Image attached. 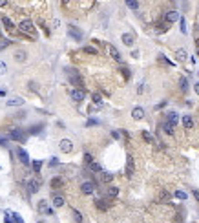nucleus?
<instances>
[{
  "mask_svg": "<svg viewBox=\"0 0 199 223\" xmlns=\"http://www.w3.org/2000/svg\"><path fill=\"white\" fill-rule=\"evenodd\" d=\"M9 139L18 141V143H24V141H26V133L22 132L20 128H15V130H11V133H9Z\"/></svg>",
  "mask_w": 199,
  "mask_h": 223,
  "instance_id": "f257e3e1",
  "label": "nucleus"
},
{
  "mask_svg": "<svg viewBox=\"0 0 199 223\" xmlns=\"http://www.w3.org/2000/svg\"><path fill=\"white\" fill-rule=\"evenodd\" d=\"M18 28H20V31H24V33H28V35H31L33 33V29H35V26H33V22L31 20H22L20 24H18Z\"/></svg>",
  "mask_w": 199,
  "mask_h": 223,
  "instance_id": "f03ea898",
  "label": "nucleus"
},
{
  "mask_svg": "<svg viewBox=\"0 0 199 223\" xmlns=\"http://www.w3.org/2000/svg\"><path fill=\"white\" fill-rule=\"evenodd\" d=\"M164 20L168 22V24H172V22L181 20V17H179V13L175 11V9H170V11H166V13H164Z\"/></svg>",
  "mask_w": 199,
  "mask_h": 223,
  "instance_id": "7ed1b4c3",
  "label": "nucleus"
},
{
  "mask_svg": "<svg viewBox=\"0 0 199 223\" xmlns=\"http://www.w3.org/2000/svg\"><path fill=\"white\" fill-rule=\"evenodd\" d=\"M59 146H60V152H64V154H70L73 150V143L70 139H60Z\"/></svg>",
  "mask_w": 199,
  "mask_h": 223,
  "instance_id": "20e7f679",
  "label": "nucleus"
},
{
  "mask_svg": "<svg viewBox=\"0 0 199 223\" xmlns=\"http://www.w3.org/2000/svg\"><path fill=\"white\" fill-rule=\"evenodd\" d=\"M80 190H82V194H93L95 192V183L93 181H84L82 185H80Z\"/></svg>",
  "mask_w": 199,
  "mask_h": 223,
  "instance_id": "39448f33",
  "label": "nucleus"
},
{
  "mask_svg": "<svg viewBox=\"0 0 199 223\" xmlns=\"http://www.w3.org/2000/svg\"><path fill=\"white\" fill-rule=\"evenodd\" d=\"M134 170H135L134 157H131V155H128V157H126V176H128V177H131V176H134Z\"/></svg>",
  "mask_w": 199,
  "mask_h": 223,
  "instance_id": "423d86ee",
  "label": "nucleus"
},
{
  "mask_svg": "<svg viewBox=\"0 0 199 223\" xmlns=\"http://www.w3.org/2000/svg\"><path fill=\"white\" fill-rule=\"evenodd\" d=\"M40 179H31L29 183H28V190H29V194H37L38 190H40Z\"/></svg>",
  "mask_w": 199,
  "mask_h": 223,
  "instance_id": "0eeeda50",
  "label": "nucleus"
},
{
  "mask_svg": "<svg viewBox=\"0 0 199 223\" xmlns=\"http://www.w3.org/2000/svg\"><path fill=\"white\" fill-rule=\"evenodd\" d=\"M106 50H108L110 57H112L113 60H121V53H119V50H117L115 46H112V44H106Z\"/></svg>",
  "mask_w": 199,
  "mask_h": 223,
  "instance_id": "6e6552de",
  "label": "nucleus"
},
{
  "mask_svg": "<svg viewBox=\"0 0 199 223\" xmlns=\"http://www.w3.org/2000/svg\"><path fill=\"white\" fill-rule=\"evenodd\" d=\"M17 154H18V159H20L22 165H29V155L24 148H17Z\"/></svg>",
  "mask_w": 199,
  "mask_h": 223,
  "instance_id": "1a4fd4ad",
  "label": "nucleus"
},
{
  "mask_svg": "<svg viewBox=\"0 0 199 223\" xmlns=\"http://www.w3.org/2000/svg\"><path fill=\"white\" fill-rule=\"evenodd\" d=\"M84 97H86V92H84V90H73V92H71V99H73L75 102H82Z\"/></svg>",
  "mask_w": 199,
  "mask_h": 223,
  "instance_id": "9d476101",
  "label": "nucleus"
},
{
  "mask_svg": "<svg viewBox=\"0 0 199 223\" xmlns=\"http://www.w3.org/2000/svg\"><path fill=\"white\" fill-rule=\"evenodd\" d=\"M131 117H134L135 121H141V119L144 117V110H143L141 106H135L134 110H131Z\"/></svg>",
  "mask_w": 199,
  "mask_h": 223,
  "instance_id": "9b49d317",
  "label": "nucleus"
},
{
  "mask_svg": "<svg viewBox=\"0 0 199 223\" xmlns=\"http://www.w3.org/2000/svg\"><path fill=\"white\" fill-rule=\"evenodd\" d=\"M110 205H112V203H110V199H97V201H95V207L99 210H108Z\"/></svg>",
  "mask_w": 199,
  "mask_h": 223,
  "instance_id": "f8f14e48",
  "label": "nucleus"
},
{
  "mask_svg": "<svg viewBox=\"0 0 199 223\" xmlns=\"http://www.w3.org/2000/svg\"><path fill=\"white\" fill-rule=\"evenodd\" d=\"M15 60H17V62H26V60H28V53H26L24 50H17V51H15Z\"/></svg>",
  "mask_w": 199,
  "mask_h": 223,
  "instance_id": "ddd939ff",
  "label": "nucleus"
},
{
  "mask_svg": "<svg viewBox=\"0 0 199 223\" xmlns=\"http://www.w3.org/2000/svg\"><path fill=\"white\" fill-rule=\"evenodd\" d=\"M121 40L126 44V46H134V42H135V38H134V35H131V33H122Z\"/></svg>",
  "mask_w": 199,
  "mask_h": 223,
  "instance_id": "4468645a",
  "label": "nucleus"
},
{
  "mask_svg": "<svg viewBox=\"0 0 199 223\" xmlns=\"http://www.w3.org/2000/svg\"><path fill=\"white\" fill-rule=\"evenodd\" d=\"M6 104L8 106H22V104H24V99H22V97H11L9 101H6Z\"/></svg>",
  "mask_w": 199,
  "mask_h": 223,
  "instance_id": "2eb2a0df",
  "label": "nucleus"
},
{
  "mask_svg": "<svg viewBox=\"0 0 199 223\" xmlns=\"http://www.w3.org/2000/svg\"><path fill=\"white\" fill-rule=\"evenodd\" d=\"M183 126H185L186 130H192V128H194V119H192V115H183Z\"/></svg>",
  "mask_w": 199,
  "mask_h": 223,
  "instance_id": "dca6fc26",
  "label": "nucleus"
},
{
  "mask_svg": "<svg viewBox=\"0 0 199 223\" xmlns=\"http://www.w3.org/2000/svg\"><path fill=\"white\" fill-rule=\"evenodd\" d=\"M37 210L40 212V214H46L50 209H48V201H46V199H40V201H38V205H37Z\"/></svg>",
  "mask_w": 199,
  "mask_h": 223,
  "instance_id": "f3484780",
  "label": "nucleus"
},
{
  "mask_svg": "<svg viewBox=\"0 0 199 223\" xmlns=\"http://www.w3.org/2000/svg\"><path fill=\"white\" fill-rule=\"evenodd\" d=\"M161 128L168 133V136H172V133H173V128H175V124H172V123H168V121H166V123H163V124H161Z\"/></svg>",
  "mask_w": 199,
  "mask_h": 223,
  "instance_id": "a211bd4d",
  "label": "nucleus"
},
{
  "mask_svg": "<svg viewBox=\"0 0 199 223\" xmlns=\"http://www.w3.org/2000/svg\"><path fill=\"white\" fill-rule=\"evenodd\" d=\"M175 57H177V60H186V57H188V53H186V50L185 48H181V50H177V51H175Z\"/></svg>",
  "mask_w": 199,
  "mask_h": 223,
  "instance_id": "6ab92c4d",
  "label": "nucleus"
},
{
  "mask_svg": "<svg viewBox=\"0 0 199 223\" xmlns=\"http://www.w3.org/2000/svg\"><path fill=\"white\" fill-rule=\"evenodd\" d=\"M2 24L6 26V29H8V31H13V29H15V24H13V22H11L8 17H2Z\"/></svg>",
  "mask_w": 199,
  "mask_h": 223,
  "instance_id": "aec40b11",
  "label": "nucleus"
},
{
  "mask_svg": "<svg viewBox=\"0 0 199 223\" xmlns=\"http://www.w3.org/2000/svg\"><path fill=\"white\" fill-rule=\"evenodd\" d=\"M168 123H172V124H177L179 123V117H177V114H175V112H168Z\"/></svg>",
  "mask_w": 199,
  "mask_h": 223,
  "instance_id": "412c9836",
  "label": "nucleus"
},
{
  "mask_svg": "<svg viewBox=\"0 0 199 223\" xmlns=\"http://www.w3.org/2000/svg\"><path fill=\"white\" fill-rule=\"evenodd\" d=\"M179 88H181L183 93L188 92V81H186V77H181V79H179Z\"/></svg>",
  "mask_w": 199,
  "mask_h": 223,
  "instance_id": "4be33fe9",
  "label": "nucleus"
},
{
  "mask_svg": "<svg viewBox=\"0 0 199 223\" xmlns=\"http://www.w3.org/2000/svg\"><path fill=\"white\" fill-rule=\"evenodd\" d=\"M64 203H66V201H64V197H62V196H55V197H53V205H55L57 209L64 207Z\"/></svg>",
  "mask_w": 199,
  "mask_h": 223,
  "instance_id": "5701e85b",
  "label": "nucleus"
},
{
  "mask_svg": "<svg viewBox=\"0 0 199 223\" xmlns=\"http://www.w3.org/2000/svg\"><path fill=\"white\" fill-rule=\"evenodd\" d=\"M62 185H64L62 177H53V179H51V188H59V187H62Z\"/></svg>",
  "mask_w": 199,
  "mask_h": 223,
  "instance_id": "b1692460",
  "label": "nucleus"
},
{
  "mask_svg": "<svg viewBox=\"0 0 199 223\" xmlns=\"http://www.w3.org/2000/svg\"><path fill=\"white\" fill-rule=\"evenodd\" d=\"M70 35H71V37H75L77 40H80V38H82V33H80L79 29H75L73 26H70Z\"/></svg>",
  "mask_w": 199,
  "mask_h": 223,
  "instance_id": "393cba45",
  "label": "nucleus"
},
{
  "mask_svg": "<svg viewBox=\"0 0 199 223\" xmlns=\"http://www.w3.org/2000/svg\"><path fill=\"white\" fill-rule=\"evenodd\" d=\"M92 99H93V102L97 104V108L102 106V97H101V93H92Z\"/></svg>",
  "mask_w": 199,
  "mask_h": 223,
  "instance_id": "a878e982",
  "label": "nucleus"
},
{
  "mask_svg": "<svg viewBox=\"0 0 199 223\" xmlns=\"http://www.w3.org/2000/svg\"><path fill=\"white\" fill-rule=\"evenodd\" d=\"M108 196L110 197H117L119 196V188L117 187H108Z\"/></svg>",
  "mask_w": 199,
  "mask_h": 223,
  "instance_id": "bb28decb",
  "label": "nucleus"
},
{
  "mask_svg": "<svg viewBox=\"0 0 199 223\" xmlns=\"http://www.w3.org/2000/svg\"><path fill=\"white\" fill-rule=\"evenodd\" d=\"M101 177H102V181H104V183H112V179H113V176H112V174H108V172H102Z\"/></svg>",
  "mask_w": 199,
  "mask_h": 223,
  "instance_id": "cd10ccee",
  "label": "nucleus"
},
{
  "mask_svg": "<svg viewBox=\"0 0 199 223\" xmlns=\"http://www.w3.org/2000/svg\"><path fill=\"white\" fill-rule=\"evenodd\" d=\"M42 128H44L42 124H35V126H29V130H28V132H29V133H33V136H35V133H38V132H40Z\"/></svg>",
  "mask_w": 199,
  "mask_h": 223,
  "instance_id": "c85d7f7f",
  "label": "nucleus"
},
{
  "mask_svg": "<svg viewBox=\"0 0 199 223\" xmlns=\"http://www.w3.org/2000/svg\"><path fill=\"white\" fill-rule=\"evenodd\" d=\"M84 163H86L88 166H90L92 163H95V161H93V155H92V154H88V152H86V154H84Z\"/></svg>",
  "mask_w": 199,
  "mask_h": 223,
  "instance_id": "c756f323",
  "label": "nucleus"
},
{
  "mask_svg": "<svg viewBox=\"0 0 199 223\" xmlns=\"http://www.w3.org/2000/svg\"><path fill=\"white\" fill-rule=\"evenodd\" d=\"M84 53H88V55H97L99 51H97V48H93V46H86V48H84Z\"/></svg>",
  "mask_w": 199,
  "mask_h": 223,
  "instance_id": "7c9ffc66",
  "label": "nucleus"
},
{
  "mask_svg": "<svg viewBox=\"0 0 199 223\" xmlns=\"http://www.w3.org/2000/svg\"><path fill=\"white\" fill-rule=\"evenodd\" d=\"M90 170H92V172H101V174H102V166H101L99 163H92V165H90Z\"/></svg>",
  "mask_w": 199,
  "mask_h": 223,
  "instance_id": "2f4dec72",
  "label": "nucleus"
},
{
  "mask_svg": "<svg viewBox=\"0 0 199 223\" xmlns=\"http://www.w3.org/2000/svg\"><path fill=\"white\" fill-rule=\"evenodd\" d=\"M157 31H161V33L168 31V22H161V24H157Z\"/></svg>",
  "mask_w": 199,
  "mask_h": 223,
  "instance_id": "473e14b6",
  "label": "nucleus"
},
{
  "mask_svg": "<svg viewBox=\"0 0 199 223\" xmlns=\"http://www.w3.org/2000/svg\"><path fill=\"white\" fill-rule=\"evenodd\" d=\"M126 6H128L130 9H139V2H134V0H128Z\"/></svg>",
  "mask_w": 199,
  "mask_h": 223,
  "instance_id": "72a5a7b5",
  "label": "nucleus"
},
{
  "mask_svg": "<svg viewBox=\"0 0 199 223\" xmlns=\"http://www.w3.org/2000/svg\"><path fill=\"white\" fill-rule=\"evenodd\" d=\"M11 218H13V221H15V223H24L22 216H20V214H17V212H13V214H11Z\"/></svg>",
  "mask_w": 199,
  "mask_h": 223,
  "instance_id": "f704fd0d",
  "label": "nucleus"
},
{
  "mask_svg": "<svg viewBox=\"0 0 199 223\" xmlns=\"http://www.w3.org/2000/svg\"><path fill=\"white\" fill-rule=\"evenodd\" d=\"M40 168H42V161H33V170H35V174H38Z\"/></svg>",
  "mask_w": 199,
  "mask_h": 223,
  "instance_id": "c9c22d12",
  "label": "nucleus"
},
{
  "mask_svg": "<svg viewBox=\"0 0 199 223\" xmlns=\"http://www.w3.org/2000/svg\"><path fill=\"white\" fill-rule=\"evenodd\" d=\"M73 219H75L77 223H80V221H82V214H80L79 210H75V209H73Z\"/></svg>",
  "mask_w": 199,
  "mask_h": 223,
  "instance_id": "e433bc0d",
  "label": "nucleus"
},
{
  "mask_svg": "<svg viewBox=\"0 0 199 223\" xmlns=\"http://www.w3.org/2000/svg\"><path fill=\"white\" fill-rule=\"evenodd\" d=\"M143 139H144L146 143H153V137H152V133H148V132H143Z\"/></svg>",
  "mask_w": 199,
  "mask_h": 223,
  "instance_id": "4c0bfd02",
  "label": "nucleus"
},
{
  "mask_svg": "<svg viewBox=\"0 0 199 223\" xmlns=\"http://www.w3.org/2000/svg\"><path fill=\"white\" fill-rule=\"evenodd\" d=\"M175 197H177V199H186V192H183V190H175Z\"/></svg>",
  "mask_w": 199,
  "mask_h": 223,
  "instance_id": "58836bf2",
  "label": "nucleus"
},
{
  "mask_svg": "<svg viewBox=\"0 0 199 223\" xmlns=\"http://www.w3.org/2000/svg\"><path fill=\"white\" fill-rule=\"evenodd\" d=\"M8 72V64L6 62H2V60H0V75H4Z\"/></svg>",
  "mask_w": 199,
  "mask_h": 223,
  "instance_id": "ea45409f",
  "label": "nucleus"
},
{
  "mask_svg": "<svg viewBox=\"0 0 199 223\" xmlns=\"http://www.w3.org/2000/svg\"><path fill=\"white\" fill-rule=\"evenodd\" d=\"M121 72H122V75H124V79L128 81V79H130V70L126 68V66H122V68H121Z\"/></svg>",
  "mask_w": 199,
  "mask_h": 223,
  "instance_id": "a19ab883",
  "label": "nucleus"
},
{
  "mask_svg": "<svg viewBox=\"0 0 199 223\" xmlns=\"http://www.w3.org/2000/svg\"><path fill=\"white\" fill-rule=\"evenodd\" d=\"M179 24H181V33H186V22H185L183 17H181V20H179Z\"/></svg>",
  "mask_w": 199,
  "mask_h": 223,
  "instance_id": "79ce46f5",
  "label": "nucleus"
},
{
  "mask_svg": "<svg viewBox=\"0 0 199 223\" xmlns=\"http://www.w3.org/2000/svg\"><path fill=\"white\" fill-rule=\"evenodd\" d=\"M95 124H99V121H97V119H90V121L86 123V126H95Z\"/></svg>",
  "mask_w": 199,
  "mask_h": 223,
  "instance_id": "37998d69",
  "label": "nucleus"
},
{
  "mask_svg": "<svg viewBox=\"0 0 199 223\" xmlns=\"http://www.w3.org/2000/svg\"><path fill=\"white\" fill-rule=\"evenodd\" d=\"M159 197H161V199H170V194H168V192H166V190H163V192H161V196H159Z\"/></svg>",
  "mask_w": 199,
  "mask_h": 223,
  "instance_id": "c03bdc74",
  "label": "nucleus"
},
{
  "mask_svg": "<svg viewBox=\"0 0 199 223\" xmlns=\"http://www.w3.org/2000/svg\"><path fill=\"white\" fill-rule=\"evenodd\" d=\"M50 165H51V166H57V165H59V159H57V157H51Z\"/></svg>",
  "mask_w": 199,
  "mask_h": 223,
  "instance_id": "a18cd8bd",
  "label": "nucleus"
},
{
  "mask_svg": "<svg viewBox=\"0 0 199 223\" xmlns=\"http://www.w3.org/2000/svg\"><path fill=\"white\" fill-rule=\"evenodd\" d=\"M112 137H113V139H119L121 133H119V132H112Z\"/></svg>",
  "mask_w": 199,
  "mask_h": 223,
  "instance_id": "49530a36",
  "label": "nucleus"
},
{
  "mask_svg": "<svg viewBox=\"0 0 199 223\" xmlns=\"http://www.w3.org/2000/svg\"><path fill=\"white\" fill-rule=\"evenodd\" d=\"M192 196H194V197L197 199V201H199V192H197V190H192Z\"/></svg>",
  "mask_w": 199,
  "mask_h": 223,
  "instance_id": "de8ad7c7",
  "label": "nucleus"
},
{
  "mask_svg": "<svg viewBox=\"0 0 199 223\" xmlns=\"http://www.w3.org/2000/svg\"><path fill=\"white\" fill-rule=\"evenodd\" d=\"M6 143H8V139H6V137H2V136H0V145H4V146H6Z\"/></svg>",
  "mask_w": 199,
  "mask_h": 223,
  "instance_id": "09e8293b",
  "label": "nucleus"
},
{
  "mask_svg": "<svg viewBox=\"0 0 199 223\" xmlns=\"http://www.w3.org/2000/svg\"><path fill=\"white\" fill-rule=\"evenodd\" d=\"M194 90H195V93H197V95H199V82H197V84H195V86H194Z\"/></svg>",
  "mask_w": 199,
  "mask_h": 223,
  "instance_id": "8fccbe9b",
  "label": "nucleus"
},
{
  "mask_svg": "<svg viewBox=\"0 0 199 223\" xmlns=\"http://www.w3.org/2000/svg\"><path fill=\"white\" fill-rule=\"evenodd\" d=\"M195 44H197V48H199V38H195Z\"/></svg>",
  "mask_w": 199,
  "mask_h": 223,
  "instance_id": "3c124183",
  "label": "nucleus"
},
{
  "mask_svg": "<svg viewBox=\"0 0 199 223\" xmlns=\"http://www.w3.org/2000/svg\"><path fill=\"white\" fill-rule=\"evenodd\" d=\"M197 55H199V50H197Z\"/></svg>",
  "mask_w": 199,
  "mask_h": 223,
  "instance_id": "603ef678",
  "label": "nucleus"
}]
</instances>
